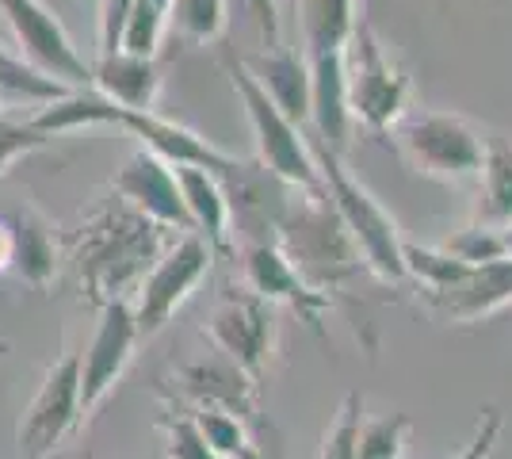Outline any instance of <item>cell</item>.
Masks as SVG:
<instances>
[{
    "instance_id": "5",
    "label": "cell",
    "mask_w": 512,
    "mask_h": 459,
    "mask_svg": "<svg viewBox=\"0 0 512 459\" xmlns=\"http://www.w3.org/2000/svg\"><path fill=\"white\" fill-rule=\"evenodd\" d=\"M394 146L413 173L440 184H470L486 161V134L455 111H409L394 127Z\"/></svg>"
},
{
    "instance_id": "34",
    "label": "cell",
    "mask_w": 512,
    "mask_h": 459,
    "mask_svg": "<svg viewBox=\"0 0 512 459\" xmlns=\"http://www.w3.org/2000/svg\"><path fill=\"white\" fill-rule=\"evenodd\" d=\"M501 429H505V421H501V410L486 406V410H482V417H478L474 440H470L467 448H463V452H459L455 459H490L493 444H497V437H501Z\"/></svg>"
},
{
    "instance_id": "13",
    "label": "cell",
    "mask_w": 512,
    "mask_h": 459,
    "mask_svg": "<svg viewBox=\"0 0 512 459\" xmlns=\"http://www.w3.org/2000/svg\"><path fill=\"white\" fill-rule=\"evenodd\" d=\"M237 268H241V287H249L264 303L287 306L295 310L310 333H325L321 322L333 310V295H325L318 287H310L295 272V264L283 257L276 241H260V245H241L237 249Z\"/></svg>"
},
{
    "instance_id": "39",
    "label": "cell",
    "mask_w": 512,
    "mask_h": 459,
    "mask_svg": "<svg viewBox=\"0 0 512 459\" xmlns=\"http://www.w3.org/2000/svg\"><path fill=\"white\" fill-rule=\"evenodd\" d=\"M0 356H8V341L4 337H0Z\"/></svg>"
},
{
    "instance_id": "40",
    "label": "cell",
    "mask_w": 512,
    "mask_h": 459,
    "mask_svg": "<svg viewBox=\"0 0 512 459\" xmlns=\"http://www.w3.org/2000/svg\"><path fill=\"white\" fill-rule=\"evenodd\" d=\"M276 4H279V0H276ZM287 4H295V8H299V0H287Z\"/></svg>"
},
{
    "instance_id": "33",
    "label": "cell",
    "mask_w": 512,
    "mask_h": 459,
    "mask_svg": "<svg viewBox=\"0 0 512 459\" xmlns=\"http://www.w3.org/2000/svg\"><path fill=\"white\" fill-rule=\"evenodd\" d=\"M134 0H100V58L119 54V39H123V23Z\"/></svg>"
},
{
    "instance_id": "20",
    "label": "cell",
    "mask_w": 512,
    "mask_h": 459,
    "mask_svg": "<svg viewBox=\"0 0 512 459\" xmlns=\"http://www.w3.org/2000/svg\"><path fill=\"white\" fill-rule=\"evenodd\" d=\"M4 222L12 226V241H16V276L31 287H50L54 272H58V234L54 226L35 211V207H4L0 211Z\"/></svg>"
},
{
    "instance_id": "22",
    "label": "cell",
    "mask_w": 512,
    "mask_h": 459,
    "mask_svg": "<svg viewBox=\"0 0 512 459\" xmlns=\"http://www.w3.org/2000/svg\"><path fill=\"white\" fill-rule=\"evenodd\" d=\"M478 222L505 230L512 226V138L486 134V161L478 176Z\"/></svg>"
},
{
    "instance_id": "6",
    "label": "cell",
    "mask_w": 512,
    "mask_h": 459,
    "mask_svg": "<svg viewBox=\"0 0 512 459\" xmlns=\"http://www.w3.org/2000/svg\"><path fill=\"white\" fill-rule=\"evenodd\" d=\"M222 69H226V77H230V85H234L245 115H249V127H253V138H256V161L272 176H279L283 184H291V188L321 192V173H318L314 153H310V142H306V131L295 127V123L272 104V96H268V92L260 88V81L249 73L245 58L226 54V58H222Z\"/></svg>"
},
{
    "instance_id": "24",
    "label": "cell",
    "mask_w": 512,
    "mask_h": 459,
    "mask_svg": "<svg viewBox=\"0 0 512 459\" xmlns=\"http://www.w3.org/2000/svg\"><path fill=\"white\" fill-rule=\"evenodd\" d=\"M299 16L302 35H306V58L344 50L352 27L360 20L356 0H299Z\"/></svg>"
},
{
    "instance_id": "15",
    "label": "cell",
    "mask_w": 512,
    "mask_h": 459,
    "mask_svg": "<svg viewBox=\"0 0 512 459\" xmlns=\"http://www.w3.org/2000/svg\"><path fill=\"white\" fill-rule=\"evenodd\" d=\"M115 127H123L127 134H134L142 142V150L157 153L161 161H169L172 169H207V173L222 176L237 169L234 153L218 150L214 142H207L203 134H195L192 127L165 119L161 111H123L115 115Z\"/></svg>"
},
{
    "instance_id": "10",
    "label": "cell",
    "mask_w": 512,
    "mask_h": 459,
    "mask_svg": "<svg viewBox=\"0 0 512 459\" xmlns=\"http://www.w3.org/2000/svg\"><path fill=\"white\" fill-rule=\"evenodd\" d=\"M0 16L12 27L27 66L65 88H92V66L77 54L69 31L43 0H0Z\"/></svg>"
},
{
    "instance_id": "30",
    "label": "cell",
    "mask_w": 512,
    "mask_h": 459,
    "mask_svg": "<svg viewBox=\"0 0 512 459\" xmlns=\"http://www.w3.org/2000/svg\"><path fill=\"white\" fill-rule=\"evenodd\" d=\"M157 429L165 433V459H218L203 437V429L195 425L192 410H184V406L165 410L157 417Z\"/></svg>"
},
{
    "instance_id": "1",
    "label": "cell",
    "mask_w": 512,
    "mask_h": 459,
    "mask_svg": "<svg viewBox=\"0 0 512 459\" xmlns=\"http://www.w3.org/2000/svg\"><path fill=\"white\" fill-rule=\"evenodd\" d=\"M176 238L180 234L157 226L115 196L100 211H92L73 234H65V245L77 264L81 295L96 310H104L111 303H134L142 280Z\"/></svg>"
},
{
    "instance_id": "11",
    "label": "cell",
    "mask_w": 512,
    "mask_h": 459,
    "mask_svg": "<svg viewBox=\"0 0 512 459\" xmlns=\"http://www.w3.org/2000/svg\"><path fill=\"white\" fill-rule=\"evenodd\" d=\"M165 391L172 394V402H184L188 410L218 406V410H230L241 421H249L256 433H264V429L272 433V425L260 417V379L241 372L234 360H226L222 352L176 364Z\"/></svg>"
},
{
    "instance_id": "9",
    "label": "cell",
    "mask_w": 512,
    "mask_h": 459,
    "mask_svg": "<svg viewBox=\"0 0 512 459\" xmlns=\"http://www.w3.org/2000/svg\"><path fill=\"white\" fill-rule=\"evenodd\" d=\"M207 341L214 352L234 360L241 372L264 379L276 352V306L264 303L249 287H226L207 318Z\"/></svg>"
},
{
    "instance_id": "17",
    "label": "cell",
    "mask_w": 512,
    "mask_h": 459,
    "mask_svg": "<svg viewBox=\"0 0 512 459\" xmlns=\"http://www.w3.org/2000/svg\"><path fill=\"white\" fill-rule=\"evenodd\" d=\"M245 66L253 73L260 88L272 96L276 104L295 127H310V111H314V88H310V62L295 54V50H283V46H272V50H260V54H249Z\"/></svg>"
},
{
    "instance_id": "35",
    "label": "cell",
    "mask_w": 512,
    "mask_h": 459,
    "mask_svg": "<svg viewBox=\"0 0 512 459\" xmlns=\"http://www.w3.org/2000/svg\"><path fill=\"white\" fill-rule=\"evenodd\" d=\"M249 12H253L260 39H264V50L279 46V12H276V0H249Z\"/></svg>"
},
{
    "instance_id": "2",
    "label": "cell",
    "mask_w": 512,
    "mask_h": 459,
    "mask_svg": "<svg viewBox=\"0 0 512 459\" xmlns=\"http://www.w3.org/2000/svg\"><path fill=\"white\" fill-rule=\"evenodd\" d=\"M306 142H310V153H314V161H318L321 192L329 196L333 211L341 215L344 230L356 241V249H360V257H363V268H367L375 280H383V284L402 287L409 276H406V238H402L398 222L390 219V211H386L383 203L371 196L356 176L348 173L341 153L329 150V142H321L310 127H306Z\"/></svg>"
},
{
    "instance_id": "7",
    "label": "cell",
    "mask_w": 512,
    "mask_h": 459,
    "mask_svg": "<svg viewBox=\"0 0 512 459\" xmlns=\"http://www.w3.org/2000/svg\"><path fill=\"white\" fill-rule=\"evenodd\" d=\"M81 352L62 349L43 372V383L16 425L23 459H50L65 440L81 437Z\"/></svg>"
},
{
    "instance_id": "26",
    "label": "cell",
    "mask_w": 512,
    "mask_h": 459,
    "mask_svg": "<svg viewBox=\"0 0 512 459\" xmlns=\"http://www.w3.org/2000/svg\"><path fill=\"white\" fill-rule=\"evenodd\" d=\"M169 35V12L157 8L153 0H134L127 12V23H123V39H119V50H127L134 58H153L157 62V50Z\"/></svg>"
},
{
    "instance_id": "4",
    "label": "cell",
    "mask_w": 512,
    "mask_h": 459,
    "mask_svg": "<svg viewBox=\"0 0 512 459\" xmlns=\"http://www.w3.org/2000/svg\"><path fill=\"white\" fill-rule=\"evenodd\" d=\"M344 85L352 123L371 134H394V127L409 115L413 81L383 46L379 31L360 12L344 43Z\"/></svg>"
},
{
    "instance_id": "12",
    "label": "cell",
    "mask_w": 512,
    "mask_h": 459,
    "mask_svg": "<svg viewBox=\"0 0 512 459\" xmlns=\"http://www.w3.org/2000/svg\"><path fill=\"white\" fill-rule=\"evenodd\" d=\"M142 345V329L130 303H111L100 310L96 333L81 352V421H92L96 410L107 402V394L119 387L127 375L134 352Z\"/></svg>"
},
{
    "instance_id": "32",
    "label": "cell",
    "mask_w": 512,
    "mask_h": 459,
    "mask_svg": "<svg viewBox=\"0 0 512 459\" xmlns=\"http://www.w3.org/2000/svg\"><path fill=\"white\" fill-rule=\"evenodd\" d=\"M43 146H50V138L35 131L31 115H27V119H16V115H8V111L0 108V176L8 173L20 157L43 150Z\"/></svg>"
},
{
    "instance_id": "37",
    "label": "cell",
    "mask_w": 512,
    "mask_h": 459,
    "mask_svg": "<svg viewBox=\"0 0 512 459\" xmlns=\"http://www.w3.org/2000/svg\"><path fill=\"white\" fill-rule=\"evenodd\" d=\"M501 238H505V249H509V257H512V226H505V230H501Z\"/></svg>"
},
{
    "instance_id": "28",
    "label": "cell",
    "mask_w": 512,
    "mask_h": 459,
    "mask_svg": "<svg viewBox=\"0 0 512 459\" xmlns=\"http://www.w3.org/2000/svg\"><path fill=\"white\" fill-rule=\"evenodd\" d=\"M363 391H348L333 414V425L325 429L318 448V459H360V433H363Z\"/></svg>"
},
{
    "instance_id": "38",
    "label": "cell",
    "mask_w": 512,
    "mask_h": 459,
    "mask_svg": "<svg viewBox=\"0 0 512 459\" xmlns=\"http://www.w3.org/2000/svg\"><path fill=\"white\" fill-rule=\"evenodd\" d=\"M153 4H157V8H165V12L172 8V0H153Z\"/></svg>"
},
{
    "instance_id": "21",
    "label": "cell",
    "mask_w": 512,
    "mask_h": 459,
    "mask_svg": "<svg viewBox=\"0 0 512 459\" xmlns=\"http://www.w3.org/2000/svg\"><path fill=\"white\" fill-rule=\"evenodd\" d=\"M176 176H180V192L188 203L195 234L211 241L218 257L234 253V219H230V199H226L222 180L207 169H176Z\"/></svg>"
},
{
    "instance_id": "18",
    "label": "cell",
    "mask_w": 512,
    "mask_h": 459,
    "mask_svg": "<svg viewBox=\"0 0 512 459\" xmlns=\"http://www.w3.org/2000/svg\"><path fill=\"white\" fill-rule=\"evenodd\" d=\"M310 62V88H314V111H310V131L329 150L344 153L352 138V111H348V85H344V50L337 54H318Z\"/></svg>"
},
{
    "instance_id": "8",
    "label": "cell",
    "mask_w": 512,
    "mask_h": 459,
    "mask_svg": "<svg viewBox=\"0 0 512 459\" xmlns=\"http://www.w3.org/2000/svg\"><path fill=\"white\" fill-rule=\"evenodd\" d=\"M211 241L203 234H180V238L169 245V253L153 264V272L142 280L138 295H134V318H138V329H142V341L161 333L172 318L184 310V303L195 295V287L211 276L214 264Z\"/></svg>"
},
{
    "instance_id": "14",
    "label": "cell",
    "mask_w": 512,
    "mask_h": 459,
    "mask_svg": "<svg viewBox=\"0 0 512 459\" xmlns=\"http://www.w3.org/2000/svg\"><path fill=\"white\" fill-rule=\"evenodd\" d=\"M115 196L130 203L134 211H142L146 219H153L157 226H165L172 234H192V215L188 203L180 192V176L169 161H161L150 150H134L123 161V169L111 180Z\"/></svg>"
},
{
    "instance_id": "3",
    "label": "cell",
    "mask_w": 512,
    "mask_h": 459,
    "mask_svg": "<svg viewBox=\"0 0 512 459\" xmlns=\"http://www.w3.org/2000/svg\"><path fill=\"white\" fill-rule=\"evenodd\" d=\"M276 245L302 280L325 295H337L356 272H367L356 241L344 230L341 215L333 211L325 192L299 188L291 196V207L279 219Z\"/></svg>"
},
{
    "instance_id": "19",
    "label": "cell",
    "mask_w": 512,
    "mask_h": 459,
    "mask_svg": "<svg viewBox=\"0 0 512 459\" xmlns=\"http://www.w3.org/2000/svg\"><path fill=\"white\" fill-rule=\"evenodd\" d=\"M92 88L123 111H157L161 100V69L153 58H134L127 50L96 58Z\"/></svg>"
},
{
    "instance_id": "27",
    "label": "cell",
    "mask_w": 512,
    "mask_h": 459,
    "mask_svg": "<svg viewBox=\"0 0 512 459\" xmlns=\"http://www.w3.org/2000/svg\"><path fill=\"white\" fill-rule=\"evenodd\" d=\"M470 268L455 261L444 245H413L406 241V276L417 284V291H440V287L463 280Z\"/></svg>"
},
{
    "instance_id": "23",
    "label": "cell",
    "mask_w": 512,
    "mask_h": 459,
    "mask_svg": "<svg viewBox=\"0 0 512 459\" xmlns=\"http://www.w3.org/2000/svg\"><path fill=\"white\" fill-rule=\"evenodd\" d=\"M115 115H119V104H111L96 88H81V92H69L62 100L39 108L31 115V123H35V131L54 142L58 134L85 131V127H115Z\"/></svg>"
},
{
    "instance_id": "31",
    "label": "cell",
    "mask_w": 512,
    "mask_h": 459,
    "mask_svg": "<svg viewBox=\"0 0 512 459\" xmlns=\"http://www.w3.org/2000/svg\"><path fill=\"white\" fill-rule=\"evenodd\" d=\"M444 249H448L455 261L467 264V268H482V264L505 261V257H509V249H505V238H501V230H493V226H482V222H474V226H463V230H455V234L444 241Z\"/></svg>"
},
{
    "instance_id": "29",
    "label": "cell",
    "mask_w": 512,
    "mask_h": 459,
    "mask_svg": "<svg viewBox=\"0 0 512 459\" xmlns=\"http://www.w3.org/2000/svg\"><path fill=\"white\" fill-rule=\"evenodd\" d=\"M413 417L394 410L383 417H367L360 433V459H406Z\"/></svg>"
},
{
    "instance_id": "25",
    "label": "cell",
    "mask_w": 512,
    "mask_h": 459,
    "mask_svg": "<svg viewBox=\"0 0 512 459\" xmlns=\"http://www.w3.org/2000/svg\"><path fill=\"white\" fill-rule=\"evenodd\" d=\"M230 27V0H172L169 31L188 46H211Z\"/></svg>"
},
{
    "instance_id": "36",
    "label": "cell",
    "mask_w": 512,
    "mask_h": 459,
    "mask_svg": "<svg viewBox=\"0 0 512 459\" xmlns=\"http://www.w3.org/2000/svg\"><path fill=\"white\" fill-rule=\"evenodd\" d=\"M16 268V241H12V226L0 215V276Z\"/></svg>"
},
{
    "instance_id": "16",
    "label": "cell",
    "mask_w": 512,
    "mask_h": 459,
    "mask_svg": "<svg viewBox=\"0 0 512 459\" xmlns=\"http://www.w3.org/2000/svg\"><path fill=\"white\" fill-rule=\"evenodd\" d=\"M425 310L444 326H478L512 306V257L470 268L463 280L440 291H417Z\"/></svg>"
}]
</instances>
